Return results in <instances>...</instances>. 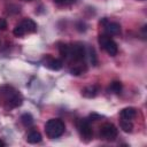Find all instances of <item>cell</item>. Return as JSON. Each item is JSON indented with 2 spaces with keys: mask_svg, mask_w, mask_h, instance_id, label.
Instances as JSON below:
<instances>
[{
  "mask_svg": "<svg viewBox=\"0 0 147 147\" xmlns=\"http://www.w3.org/2000/svg\"><path fill=\"white\" fill-rule=\"evenodd\" d=\"M0 95L3 100V106L6 109H14L23 103L22 94L10 85L0 86Z\"/></svg>",
  "mask_w": 147,
  "mask_h": 147,
  "instance_id": "obj_1",
  "label": "cell"
},
{
  "mask_svg": "<svg viewBox=\"0 0 147 147\" xmlns=\"http://www.w3.org/2000/svg\"><path fill=\"white\" fill-rule=\"evenodd\" d=\"M65 130V124L60 118H51L45 124V132L49 139L60 138Z\"/></svg>",
  "mask_w": 147,
  "mask_h": 147,
  "instance_id": "obj_2",
  "label": "cell"
},
{
  "mask_svg": "<svg viewBox=\"0 0 147 147\" xmlns=\"http://www.w3.org/2000/svg\"><path fill=\"white\" fill-rule=\"evenodd\" d=\"M86 48L82 42H74L69 45V53H68V57L71 61L76 63H82L86 56Z\"/></svg>",
  "mask_w": 147,
  "mask_h": 147,
  "instance_id": "obj_3",
  "label": "cell"
},
{
  "mask_svg": "<svg viewBox=\"0 0 147 147\" xmlns=\"http://www.w3.org/2000/svg\"><path fill=\"white\" fill-rule=\"evenodd\" d=\"M13 32L16 37H23L26 33H34L37 32V24L31 18H24L14 28Z\"/></svg>",
  "mask_w": 147,
  "mask_h": 147,
  "instance_id": "obj_4",
  "label": "cell"
},
{
  "mask_svg": "<svg viewBox=\"0 0 147 147\" xmlns=\"http://www.w3.org/2000/svg\"><path fill=\"white\" fill-rule=\"evenodd\" d=\"M98 41L100 44V46L110 55V56H115L118 52V47L117 44L115 42V40L111 38V36H108L106 33H102L99 36Z\"/></svg>",
  "mask_w": 147,
  "mask_h": 147,
  "instance_id": "obj_5",
  "label": "cell"
},
{
  "mask_svg": "<svg viewBox=\"0 0 147 147\" xmlns=\"http://www.w3.org/2000/svg\"><path fill=\"white\" fill-rule=\"evenodd\" d=\"M118 131L113 123H105L100 126V137L107 141H114L117 138Z\"/></svg>",
  "mask_w": 147,
  "mask_h": 147,
  "instance_id": "obj_6",
  "label": "cell"
},
{
  "mask_svg": "<svg viewBox=\"0 0 147 147\" xmlns=\"http://www.w3.org/2000/svg\"><path fill=\"white\" fill-rule=\"evenodd\" d=\"M77 125V130L82 137V139L84 140H90L92 138V134H93V131H92V127H91V124H90V121L87 118H80L77 121L76 123Z\"/></svg>",
  "mask_w": 147,
  "mask_h": 147,
  "instance_id": "obj_7",
  "label": "cell"
},
{
  "mask_svg": "<svg viewBox=\"0 0 147 147\" xmlns=\"http://www.w3.org/2000/svg\"><path fill=\"white\" fill-rule=\"evenodd\" d=\"M103 24V29H105V33L108 36H116L121 33V25L116 22H109L106 18L102 20V22H100Z\"/></svg>",
  "mask_w": 147,
  "mask_h": 147,
  "instance_id": "obj_8",
  "label": "cell"
},
{
  "mask_svg": "<svg viewBox=\"0 0 147 147\" xmlns=\"http://www.w3.org/2000/svg\"><path fill=\"white\" fill-rule=\"evenodd\" d=\"M44 63H45V67H47L48 69L54 70V71H59L60 69H62V65H63L61 60L54 59V57H51V56H46Z\"/></svg>",
  "mask_w": 147,
  "mask_h": 147,
  "instance_id": "obj_9",
  "label": "cell"
},
{
  "mask_svg": "<svg viewBox=\"0 0 147 147\" xmlns=\"http://www.w3.org/2000/svg\"><path fill=\"white\" fill-rule=\"evenodd\" d=\"M137 115V110L136 108L133 107H126V108H123L119 113V116L121 118L123 119H127V121H132Z\"/></svg>",
  "mask_w": 147,
  "mask_h": 147,
  "instance_id": "obj_10",
  "label": "cell"
},
{
  "mask_svg": "<svg viewBox=\"0 0 147 147\" xmlns=\"http://www.w3.org/2000/svg\"><path fill=\"white\" fill-rule=\"evenodd\" d=\"M98 92H99V87L95 86V85H91V86H86V87H84L82 90V95L85 96V98H90L91 99V98L96 96Z\"/></svg>",
  "mask_w": 147,
  "mask_h": 147,
  "instance_id": "obj_11",
  "label": "cell"
},
{
  "mask_svg": "<svg viewBox=\"0 0 147 147\" xmlns=\"http://www.w3.org/2000/svg\"><path fill=\"white\" fill-rule=\"evenodd\" d=\"M41 139H42L41 138V134L38 131H36V130L30 131L28 133V136H26V141L29 144H38V142L41 141Z\"/></svg>",
  "mask_w": 147,
  "mask_h": 147,
  "instance_id": "obj_12",
  "label": "cell"
},
{
  "mask_svg": "<svg viewBox=\"0 0 147 147\" xmlns=\"http://www.w3.org/2000/svg\"><path fill=\"white\" fill-rule=\"evenodd\" d=\"M119 126H121V129H122L124 132H126V133L132 132V130H133V123H132V121H127V119L121 118V121H119Z\"/></svg>",
  "mask_w": 147,
  "mask_h": 147,
  "instance_id": "obj_13",
  "label": "cell"
},
{
  "mask_svg": "<svg viewBox=\"0 0 147 147\" xmlns=\"http://www.w3.org/2000/svg\"><path fill=\"white\" fill-rule=\"evenodd\" d=\"M21 122H22V124H23L24 126L30 127V126L33 125V122H34V121H33V117H32L31 114L25 113V114H23V115L21 116Z\"/></svg>",
  "mask_w": 147,
  "mask_h": 147,
  "instance_id": "obj_14",
  "label": "cell"
},
{
  "mask_svg": "<svg viewBox=\"0 0 147 147\" xmlns=\"http://www.w3.org/2000/svg\"><path fill=\"white\" fill-rule=\"evenodd\" d=\"M108 91L111 92V93H115V94H119L121 91H122V84H121V82H116V80L113 82V83L109 85Z\"/></svg>",
  "mask_w": 147,
  "mask_h": 147,
  "instance_id": "obj_15",
  "label": "cell"
},
{
  "mask_svg": "<svg viewBox=\"0 0 147 147\" xmlns=\"http://www.w3.org/2000/svg\"><path fill=\"white\" fill-rule=\"evenodd\" d=\"M59 52H60V55L62 57L67 59L68 57V53H69V44H60Z\"/></svg>",
  "mask_w": 147,
  "mask_h": 147,
  "instance_id": "obj_16",
  "label": "cell"
},
{
  "mask_svg": "<svg viewBox=\"0 0 147 147\" xmlns=\"http://www.w3.org/2000/svg\"><path fill=\"white\" fill-rule=\"evenodd\" d=\"M86 54L90 55V61H91V63H92L93 65H96V64H98V57H96V54H95L94 48H93V47H90L88 51L86 52Z\"/></svg>",
  "mask_w": 147,
  "mask_h": 147,
  "instance_id": "obj_17",
  "label": "cell"
},
{
  "mask_svg": "<svg viewBox=\"0 0 147 147\" xmlns=\"http://www.w3.org/2000/svg\"><path fill=\"white\" fill-rule=\"evenodd\" d=\"M100 118H102V116L101 115H99V114H95V113H92L90 116H88V121L91 122V121H98V119H100Z\"/></svg>",
  "mask_w": 147,
  "mask_h": 147,
  "instance_id": "obj_18",
  "label": "cell"
},
{
  "mask_svg": "<svg viewBox=\"0 0 147 147\" xmlns=\"http://www.w3.org/2000/svg\"><path fill=\"white\" fill-rule=\"evenodd\" d=\"M6 28H7L6 21H5L3 18H0V29H1V30H6Z\"/></svg>",
  "mask_w": 147,
  "mask_h": 147,
  "instance_id": "obj_19",
  "label": "cell"
},
{
  "mask_svg": "<svg viewBox=\"0 0 147 147\" xmlns=\"http://www.w3.org/2000/svg\"><path fill=\"white\" fill-rule=\"evenodd\" d=\"M54 1L57 2V3H72L76 0H54Z\"/></svg>",
  "mask_w": 147,
  "mask_h": 147,
  "instance_id": "obj_20",
  "label": "cell"
},
{
  "mask_svg": "<svg viewBox=\"0 0 147 147\" xmlns=\"http://www.w3.org/2000/svg\"><path fill=\"white\" fill-rule=\"evenodd\" d=\"M3 146H6V142H5L3 140L0 139V147H3Z\"/></svg>",
  "mask_w": 147,
  "mask_h": 147,
  "instance_id": "obj_21",
  "label": "cell"
},
{
  "mask_svg": "<svg viewBox=\"0 0 147 147\" xmlns=\"http://www.w3.org/2000/svg\"><path fill=\"white\" fill-rule=\"evenodd\" d=\"M25 1H31V0H25Z\"/></svg>",
  "mask_w": 147,
  "mask_h": 147,
  "instance_id": "obj_22",
  "label": "cell"
}]
</instances>
